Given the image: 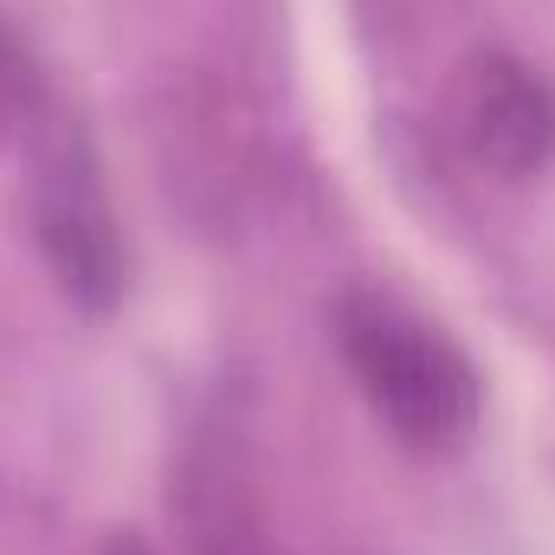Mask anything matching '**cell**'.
<instances>
[{
    "mask_svg": "<svg viewBox=\"0 0 555 555\" xmlns=\"http://www.w3.org/2000/svg\"><path fill=\"white\" fill-rule=\"evenodd\" d=\"M330 330L356 395L369 401V414L388 426L401 452L446 459L472 446L485 414V375L439 323H426L395 291L356 284L336 297Z\"/></svg>",
    "mask_w": 555,
    "mask_h": 555,
    "instance_id": "obj_1",
    "label": "cell"
},
{
    "mask_svg": "<svg viewBox=\"0 0 555 555\" xmlns=\"http://www.w3.org/2000/svg\"><path fill=\"white\" fill-rule=\"evenodd\" d=\"M26 220H33V246L52 284L65 291V304H78L85 317H111L124 304L130 246H124V227H117V207H111L85 124L72 117L39 124L33 175H26Z\"/></svg>",
    "mask_w": 555,
    "mask_h": 555,
    "instance_id": "obj_2",
    "label": "cell"
},
{
    "mask_svg": "<svg viewBox=\"0 0 555 555\" xmlns=\"http://www.w3.org/2000/svg\"><path fill=\"white\" fill-rule=\"evenodd\" d=\"M452 137L498 181L543 175L555 162V85L504 46L472 52L452 85Z\"/></svg>",
    "mask_w": 555,
    "mask_h": 555,
    "instance_id": "obj_3",
    "label": "cell"
},
{
    "mask_svg": "<svg viewBox=\"0 0 555 555\" xmlns=\"http://www.w3.org/2000/svg\"><path fill=\"white\" fill-rule=\"evenodd\" d=\"M168 517L188 555H291L272 537L240 426H201L188 439L175 485H168Z\"/></svg>",
    "mask_w": 555,
    "mask_h": 555,
    "instance_id": "obj_4",
    "label": "cell"
},
{
    "mask_svg": "<svg viewBox=\"0 0 555 555\" xmlns=\"http://www.w3.org/2000/svg\"><path fill=\"white\" fill-rule=\"evenodd\" d=\"M33 117H46V85H39V65L26 52V39L0 20V142L13 130H26Z\"/></svg>",
    "mask_w": 555,
    "mask_h": 555,
    "instance_id": "obj_5",
    "label": "cell"
}]
</instances>
